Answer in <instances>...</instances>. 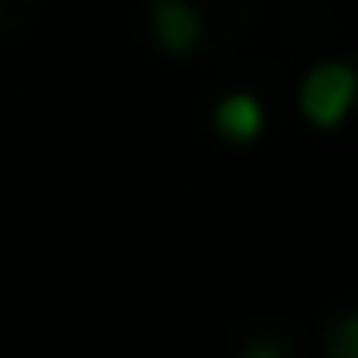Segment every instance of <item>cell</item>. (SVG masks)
Here are the masks:
<instances>
[{
    "mask_svg": "<svg viewBox=\"0 0 358 358\" xmlns=\"http://www.w3.org/2000/svg\"><path fill=\"white\" fill-rule=\"evenodd\" d=\"M353 94H358V79L348 64H319V69H309V79L299 89V108L314 128H338L343 113L353 108Z\"/></svg>",
    "mask_w": 358,
    "mask_h": 358,
    "instance_id": "cell-1",
    "label": "cell"
},
{
    "mask_svg": "<svg viewBox=\"0 0 358 358\" xmlns=\"http://www.w3.org/2000/svg\"><path fill=\"white\" fill-rule=\"evenodd\" d=\"M152 30H157L167 55H192L196 40H201V15L187 6V0H157L152 6Z\"/></svg>",
    "mask_w": 358,
    "mask_h": 358,
    "instance_id": "cell-2",
    "label": "cell"
},
{
    "mask_svg": "<svg viewBox=\"0 0 358 358\" xmlns=\"http://www.w3.org/2000/svg\"><path fill=\"white\" fill-rule=\"evenodd\" d=\"M260 123H265V113H260V103L250 94H231V99L216 103V133L226 143H250L260 133Z\"/></svg>",
    "mask_w": 358,
    "mask_h": 358,
    "instance_id": "cell-3",
    "label": "cell"
},
{
    "mask_svg": "<svg viewBox=\"0 0 358 358\" xmlns=\"http://www.w3.org/2000/svg\"><path fill=\"white\" fill-rule=\"evenodd\" d=\"M329 353L334 358H358V314H343L329 334Z\"/></svg>",
    "mask_w": 358,
    "mask_h": 358,
    "instance_id": "cell-4",
    "label": "cell"
}]
</instances>
